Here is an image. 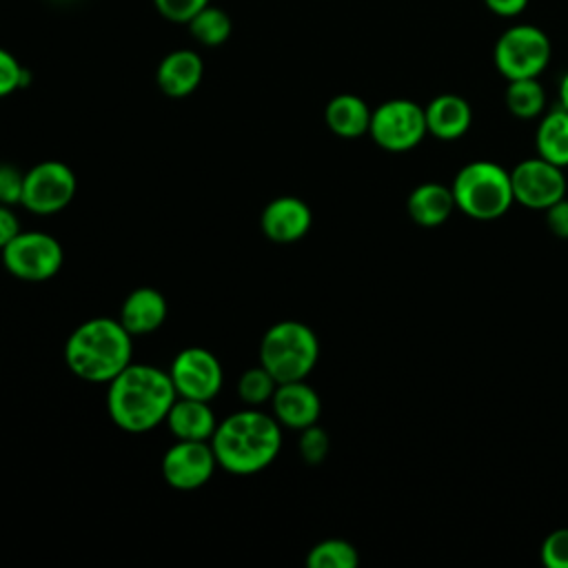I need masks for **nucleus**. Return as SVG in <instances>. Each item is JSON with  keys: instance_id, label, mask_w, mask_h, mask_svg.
Masks as SVG:
<instances>
[{"instance_id": "f257e3e1", "label": "nucleus", "mask_w": 568, "mask_h": 568, "mask_svg": "<svg viewBox=\"0 0 568 568\" xmlns=\"http://www.w3.org/2000/svg\"><path fill=\"white\" fill-rule=\"evenodd\" d=\"M178 393L169 371L131 362L106 384V413L131 435H142L164 424Z\"/></svg>"}, {"instance_id": "f03ea898", "label": "nucleus", "mask_w": 568, "mask_h": 568, "mask_svg": "<svg viewBox=\"0 0 568 568\" xmlns=\"http://www.w3.org/2000/svg\"><path fill=\"white\" fill-rule=\"evenodd\" d=\"M217 466L231 475H255L268 468L282 450V426L273 413L255 406L217 422L211 437Z\"/></svg>"}, {"instance_id": "7ed1b4c3", "label": "nucleus", "mask_w": 568, "mask_h": 568, "mask_svg": "<svg viewBox=\"0 0 568 568\" xmlns=\"http://www.w3.org/2000/svg\"><path fill=\"white\" fill-rule=\"evenodd\" d=\"M133 335L115 317H91L64 342L67 368L82 382L109 384L131 364Z\"/></svg>"}, {"instance_id": "20e7f679", "label": "nucleus", "mask_w": 568, "mask_h": 568, "mask_svg": "<svg viewBox=\"0 0 568 568\" xmlns=\"http://www.w3.org/2000/svg\"><path fill=\"white\" fill-rule=\"evenodd\" d=\"M320 359L315 331L300 320H280L266 328L260 342V364L277 384L306 379Z\"/></svg>"}, {"instance_id": "39448f33", "label": "nucleus", "mask_w": 568, "mask_h": 568, "mask_svg": "<svg viewBox=\"0 0 568 568\" xmlns=\"http://www.w3.org/2000/svg\"><path fill=\"white\" fill-rule=\"evenodd\" d=\"M455 206L479 222H490L501 217L515 202L510 171L490 162L475 160L464 164L453 184Z\"/></svg>"}, {"instance_id": "423d86ee", "label": "nucleus", "mask_w": 568, "mask_h": 568, "mask_svg": "<svg viewBox=\"0 0 568 568\" xmlns=\"http://www.w3.org/2000/svg\"><path fill=\"white\" fill-rule=\"evenodd\" d=\"M552 58V44L544 29L515 24L501 31L493 49V62L506 80L539 78Z\"/></svg>"}, {"instance_id": "0eeeda50", "label": "nucleus", "mask_w": 568, "mask_h": 568, "mask_svg": "<svg viewBox=\"0 0 568 568\" xmlns=\"http://www.w3.org/2000/svg\"><path fill=\"white\" fill-rule=\"evenodd\" d=\"M2 266L22 282H47L64 264L62 244L44 231H20L0 248Z\"/></svg>"}, {"instance_id": "6e6552de", "label": "nucleus", "mask_w": 568, "mask_h": 568, "mask_svg": "<svg viewBox=\"0 0 568 568\" xmlns=\"http://www.w3.org/2000/svg\"><path fill=\"white\" fill-rule=\"evenodd\" d=\"M426 113L413 100L393 98L373 109L368 135L377 146L390 153L415 149L426 138Z\"/></svg>"}, {"instance_id": "1a4fd4ad", "label": "nucleus", "mask_w": 568, "mask_h": 568, "mask_svg": "<svg viewBox=\"0 0 568 568\" xmlns=\"http://www.w3.org/2000/svg\"><path fill=\"white\" fill-rule=\"evenodd\" d=\"M78 191L75 173L62 160H42L24 173L20 204L36 215H53L71 204Z\"/></svg>"}, {"instance_id": "9d476101", "label": "nucleus", "mask_w": 568, "mask_h": 568, "mask_svg": "<svg viewBox=\"0 0 568 568\" xmlns=\"http://www.w3.org/2000/svg\"><path fill=\"white\" fill-rule=\"evenodd\" d=\"M169 377L178 397L211 402L224 384V371L217 355L204 346H186L175 353Z\"/></svg>"}, {"instance_id": "9b49d317", "label": "nucleus", "mask_w": 568, "mask_h": 568, "mask_svg": "<svg viewBox=\"0 0 568 568\" xmlns=\"http://www.w3.org/2000/svg\"><path fill=\"white\" fill-rule=\"evenodd\" d=\"M217 457L211 442L175 439L162 455L160 470L164 481L175 490L202 488L215 473Z\"/></svg>"}, {"instance_id": "f8f14e48", "label": "nucleus", "mask_w": 568, "mask_h": 568, "mask_svg": "<svg viewBox=\"0 0 568 568\" xmlns=\"http://www.w3.org/2000/svg\"><path fill=\"white\" fill-rule=\"evenodd\" d=\"M515 202L546 211L566 195V178L561 166L544 158H526L510 171Z\"/></svg>"}, {"instance_id": "ddd939ff", "label": "nucleus", "mask_w": 568, "mask_h": 568, "mask_svg": "<svg viewBox=\"0 0 568 568\" xmlns=\"http://www.w3.org/2000/svg\"><path fill=\"white\" fill-rule=\"evenodd\" d=\"M313 226L311 206L297 195L273 197L260 215L262 233L275 244H293Z\"/></svg>"}, {"instance_id": "4468645a", "label": "nucleus", "mask_w": 568, "mask_h": 568, "mask_svg": "<svg viewBox=\"0 0 568 568\" xmlns=\"http://www.w3.org/2000/svg\"><path fill=\"white\" fill-rule=\"evenodd\" d=\"M268 404L280 426L291 430H302L306 426L317 424L322 413V399L317 390L311 384H306V379L277 384Z\"/></svg>"}, {"instance_id": "2eb2a0df", "label": "nucleus", "mask_w": 568, "mask_h": 568, "mask_svg": "<svg viewBox=\"0 0 568 568\" xmlns=\"http://www.w3.org/2000/svg\"><path fill=\"white\" fill-rule=\"evenodd\" d=\"M204 75V62L193 49H175L166 53L155 71V82L160 91L169 98L191 95Z\"/></svg>"}, {"instance_id": "dca6fc26", "label": "nucleus", "mask_w": 568, "mask_h": 568, "mask_svg": "<svg viewBox=\"0 0 568 568\" xmlns=\"http://www.w3.org/2000/svg\"><path fill=\"white\" fill-rule=\"evenodd\" d=\"M169 315L166 297L151 286L133 288L120 308V322L122 326L135 337V335H149L158 331Z\"/></svg>"}, {"instance_id": "f3484780", "label": "nucleus", "mask_w": 568, "mask_h": 568, "mask_svg": "<svg viewBox=\"0 0 568 568\" xmlns=\"http://www.w3.org/2000/svg\"><path fill=\"white\" fill-rule=\"evenodd\" d=\"M426 129L437 140L462 138L473 122V109L466 98L457 93H439L426 106Z\"/></svg>"}, {"instance_id": "a211bd4d", "label": "nucleus", "mask_w": 568, "mask_h": 568, "mask_svg": "<svg viewBox=\"0 0 568 568\" xmlns=\"http://www.w3.org/2000/svg\"><path fill=\"white\" fill-rule=\"evenodd\" d=\"M164 424L169 426L175 439H195V442H211L217 419L209 402L191 399V397H175Z\"/></svg>"}, {"instance_id": "6ab92c4d", "label": "nucleus", "mask_w": 568, "mask_h": 568, "mask_svg": "<svg viewBox=\"0 0 568 568\" xmlns=\"http://www.w3.org/2000/svg\"><path fill=\"white\" fill-rule=\"evenodd\" d=\"M406 209L415 224L430 229L444 224L457 206L450 186L439 182H424L410 191Z\"/></svg>"}, {"instance_id": "aec40b11", "label": "nucleus", "mask_w": 568, "mask_h": 568, "mask_svg": "<svg viewBox=\"0 0 568 568\" xmlns=\"http://www.w3.org/2000/svg\"><path fill=\"white\" fill-rule=\"evenodd\" d=\"M373 111L355 93H339L328 100L324 109V122L337 138H359L368 133Z\"/></svg>"}, {"instance_id": "412c9836", "label": "nucleus", "mask_w": 568, "mask_h": 568, "mask_svg": "<svg viewBox=\"0 0 568 568\" xmlns=\"http://www.w3.org/2000/svg\"><path fill=\"white\" fill-rule=\"evenodd\" d=\"M535 144L539 158L561 169L568 166V111L564 106H557L541 118L537 124Z\"/></svg>"}, {"instance_id": "4be33fe9", "label": "nucleus", "mask_w": 568, "mask_h": 568, "mask_svg": "<svg viewBox=\"0 0 568 568\" xmlns=\"http://www.w3.org/2000/svg\"><path fill=\"white\" fill-rule=\"evenodd\" d=\"M504 100L506 109L519 120H532L546 109V91L537 78L508 80Z\"/></svg>"}, {"instance_id": "5701e85b", "label": "nucleus", "mask_w": 568, "mask_h": 568, "mask_svg": "<svg viewBox=\"0 0 568 568\" xmlns=\"http://www.w3.org/2000/svg\"><path fill=\"white\" fill-rule=\"evenodd\" d=\"M191 36L204 47H220L231 36V18L220 7L206 4L189 22Z\"/></svg>"}, {"instance_id": "b1692460", "label": "nucleus", "mask_w": 568, "mask_h": 568, "mask_svg": "<svg viewBox=\"0 0 568 568\" xmlns=\"http://www.w3.org/2000/svg\"><path fill=\"white\" fill-rule=\"evenodd\" d=\"M357 564V548L346 539H322L306 552L308 568H355Z\"/></svg>"}, {"instance_id": "393cba45", "label": "nucleus", "mask_w": 568, "mask_h": 568, "mask_svg": "<svg viewBox=\"0 0 568 568\" xmlns=\"http://www.w3.org/2000/svg\"><path fill=\"white\" fill-rule=\"evenodd\" d=\"M275 377L262 366H251L246 368L240 379H237V397L246 404V406H262L266 402H271L273 393H275Z\"/></svg>"}, {"instance_id": "a878e982", "label": "nucleus", "mask_w": 568, "mask_h": 568, "mask_svg": "<svg viewBox=\"0 0 568 568\" xmlns=\"http://www.w3.org/2000/svg\"><path fill=\"white\" fill-rule=\"evenodd\" d=\"M328 450H331V437L322 426L313 424L300 430V455L308 466L322 464Z\"/></svg>"}, {"instance_id": "bb28decb", "label": "nucleus", "mask_w": 568, "mask_h": 568, "mask_svg": "<svg viewBox=\"0 0 568 568\" xmlns=\"http://www.w3.org/2000/svg\"><path fill=\"white\" fill-rule=\"evenodd\" d=\"M31 80V73L16 60L13 53L0 47V98L11 95L18 89H24Z\"/></svg>"}, {"instance_id": "cd10ccee", "label": "nucleus", "mask_w": 568, "mask_h": 568, "mask_svg": "<svg viewBox=\"0 0 568 568\" xmlns=\"http://www.w3.org/2000/svg\"><path fill=\"white\" fill-rule=\"evenodd\" d=\"M539 555L548 568H568V528L552 530L544 539Z\"/></svg>"}, {"instance_id": "c85d7f7f", "label": "nucleus", "mask_w": 568, "mask_h": 568, "mask_svg": "<svg viewBox=\"0 0 568 568\" xmlns=\"http://www.w3.org/2000/svg\"><path fill=\"white\" fill-rule=\"evenodd\" d=\"M22 189H24V173L9 162H0V204H9V206L20 204Z\"/></svg>"}, {"instance_id": "c756f323", "label": "nucleus", "mask_w": 568, "mask_h": 568, "mask_svg": "<svg viewBox=\"0 0 568 568\" xmlns=\"http://www.w3.org/2000/svg\"><path fill=\"white\" fill-rule=\"evenodd\" d=\"M153 4L162 18L186 24L200 9L209 4V0H153Z\"/></svg>"}, {"instance_id": "7c9ffc66", "label": "nucleus", "mask_w": 568, "mask_h": 568, "mask_svg": "<svg viewBox=\"0 0 568 568\" xmlns=\"http://www.w3.org/2000/svg\"><path fill=\"white\" fill-rule=\"evenodd\" d=\"M546 224L552 235L568 240V197L566 195L546 209Z\"/></svg>"}, {"instance_id": "2f4dec72", "label": "nucleus", "mask_w": 568, "mask_h": 568, "mask_svg": "<svg viewBox=\"0 0 568 568\" xmlns=\"http://www.w3.org/2000/svg\"><path fill=\"white\" fill-rule=\"evenodd\" d=\"M20 220L9 204H0V248L7 246L20 233Z\"/></svg>"}, {"instance_id": "473e14b6", "label": "nucleus", "mask_w": 568, "mask_h": 568, "mask_svg": "<svg viewBox=\"0 0 568 568\" xmlns=\"http://www.w3.org/2000/svg\"><path fill=\"white\" fill-rule=\"evenodd\" d=\"M530 0H484L486 9L499 18H515L524 13Z\"/></svg>"}, {"instance_id": "72a5a7b5", "label": "nucleus", "mask_w": 568, "mask_h": 568, "mask_svg": "<svg viewBox=\"0 0 568 568\" xmlns=\"http://www.w3.org/2000/svg\"><path fill=\"white\" fill-rule=\"evenodd\" d=\"M559 106H564L568 111V71L564 73V78L559 82Z\"/></svg>"}]
</instances>
